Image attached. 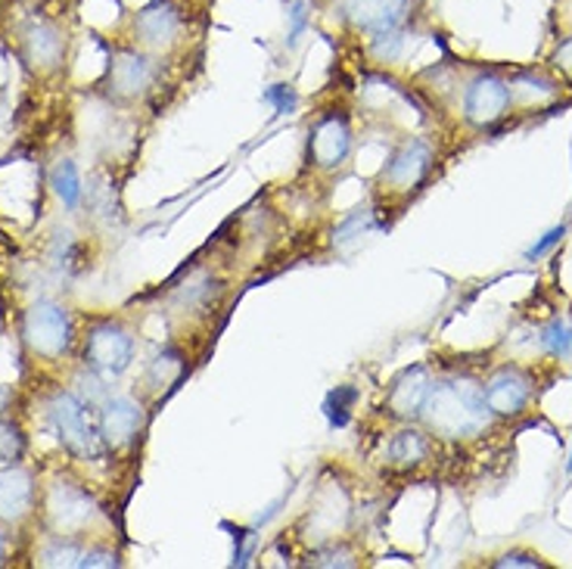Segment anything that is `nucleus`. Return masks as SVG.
Returning <instances> with one entry per match:
<instances>
[{
    "instance_id": "nucleus-1",
    "label": "nucleus",
    "mask_w": 572,
    "mask_h": 569,
    "mask_svg": "<svg viewBox=\"0 0 572 569\" xmlns=\"http://www.w3.org/2000/svg\"><path fill=\"white\" fill-rule=\"evenodd\" d=\"M420 417L430 427V432L445 436V439L480 436L492 423V411L485 405L482 386L473 377H449V380L433 383Z\"/></svg>"
},
{
    "instance_id": "nucleus-2",
    "label": "nucleus",
    "mask_w": 572,
    "mask_h": 569,
    "mask_svg": "<svg viewBox=\"0 0 572 569\" xmlns=\"http://www.w3.org/2000/svg\"><path fill=\"white\" fill-rule=\"evenodd\" d=\"M22 342L34 358L41 361H60L62 355L72 349L76 327L69 308L60 302H34L22 315Z\"/></svg>"
},
{
    "instance_id": "nucleus-3",
    "label": "nucleus",
    "mask_w": 572,
    "mask_h": 569,
    "mask_svg": "<svg viewBox=\"0 0 572 569\" xmlns=\"http://www.w3.org/2000/svg\"><path fill=\"white\" fill-rule=\"evenodd\" d=\"M88 405L72 396V392H53V399L47 405V417L53 423V430L60 436L62 448L78 458V461H100L103 455V439L100 430H93L91 417H88Z\"/></svg>"
},
{
    "instance_id": "nucleus-4",
    "label": "nucleus",
    "mask_w": 572,
    "mask_h": 569,
    "mask_svg": "<svg viewBox=\"0 0 572 569\" xmlns=\"http://www.w3.org/2000/svg\"><path fill=\"white\" fill-rule=\"evenodd\" d=\"M134 349L138 342L131 337V330L112 318H103V321H93L81 339V365L97 370L100 377H119L131 368Z\"/></svg>"
},
{
    "instance_id": "nucleus-5",
    "label": "nucleus",
    "mask_w": 572,
    "mask_h": 569,
    "mask_svg": "<svg viewBox=\"0 0 572 569\" xmlns=\"http://www.w3.org/2000/svg\"><path fill=\"white\" fill-rule=\"evenodd\" d=\"M41 510H44L47 526L53 529V536H72V539H78L93 523L97 501H93L84 486L69 482V479H57L44 492Z\"/></svg>"
},
{
    "instance_id": "nucleus-6",
    "label": "nucleus",
    "mask_w": 572,
    "mask_h": 569,
    "mask_svg": "<svg viewBox=\"0 0 572 569\" xmlns=\"http://www.w3.org/2000/svg\"><path fill=\"white\" fill-rule=\"evenodd\" d=\"M159 69L150 53L138 47H122L109 57L107 66V91L116 100H140L153 91Z\"/></svg>"
},
{
    "instance_id": "nucleus-7",
    "label": "nucleus",
    "mask_w": 572,
    "mask_h": 569,
    "mask_svg": "<svg viewBox=\"0 0 572 569\" xmlns=\"http://www.w3.org/2000/svg\"><path fill=\"white\" fill-rule=\"evenodd\" d=\"M311 169L337 171L352 156V124L342 112H324L309 128V147H305Z\"/></svg>"
},
{
    "instance_id": "nucleus-8",
    "label": "nucleus",
    "mask_w": 572,
    "mask_h": 569,
    "mask_svg": "<svg viewBox=\"0 0 572 569\" xmlns=\"http://www.w3.org/2000/svg\"><path fill=\"white\" fill-rule=\"evenodd\" d=\"M435 166V150L430 140H408L395 153L389 156L387 169L380 174V187L387 193H411L418 190Z\"/></svg>"
},
{
    "instance_id": "nucleus-9",
    "label": "nucleus",
    "mask_w": 572,
    "mask_h": 569,
    "mask_svg": "<svg viewBox=\"0 0 572 569\" xmlns=\"http://www.w3.org/2000/svg\"><path fill=\"white\" fill-rule=\"evenodd\" d=\"M66 31L50 22V19H29L19 29V53L22 62L38 76H50L57 72L66 60Z\"/></svg>"
},
{
    "instance_id": "nucleus-10",
    "label": "nucleus",
    "mask_w": 572,
    "mask_h": 569,
    "mask_svg": "<svg viewBox=\"0 0 572 569\" xmlns=\"http://www.w3.org/2000/svg\"><path fill=\"white\" fill-rule=\"evenodd\" d=\"M333 13L349 29L371 38L377 31L402 29L411 13V0H333Z\"/></svg>"
},
{
    "instance_id": "nucleus-11",
    "label": "nucleus",
    "mask_w": 572,
    "mask_h": 569,
    "mask_svg": "<svg viewBox=\"0 0 572 569\" xmlns=\"http://www.w3.org/2000/svg\"><path fill=\"white\" fill-rule=\"evenodd\" d=\"M513 107L511 81H504L495 72H480L466 84L464 91V119L476 128L501 122Z\"/></svg>"
},
{
    "instance_id": "nucleus-12",
    "label": "nucleus",
    "mask_w": 572,
    "mask_h": 569,
    "mask_svg": "<svg viewBox=\"0 0 572 569\" xmlns=\"http://www.w3.org/2000/svg\"><path fill=\"white\" fill-rule=\"evenodd\" d=\"M532 392H535L532 377L523 368H513V365L498 368L482 386V396H485L492 417H504V420L523 415L532 401Z\"/></svg>"
},
{
    "instance_id": "nucleus-13",
    "label": "nucleus",
    "mask_w": 572,
    "mask_h": 569,
    "mask_svg": "<svg viewBox=\"0 0 572 569\" xmlns=\"http://www.w3.org/2000/svg\"><path fill=\"white\" fill-rule=\"evenodd\" d=\"M38 513V486L34 473L22 463L0 467V523L22 526Z\"/></svg>"
},
{
    "instance_id": "nucleus-14",
    "label": "nucleus",
    "mask_w": 572,
    "mask_h": 569,
    "mask_svg": "<svg viewBox=\"0 0 572 569\" xmlns=\"http://www.w3.org/2000/svg\"><path fill=\"white\" fill-rule=\"evenodd\" d=\"M147 427V415L131 396H109L100 405L97 430L107 448H128L138 442V436Z\"/></svg>"
},
{
    "instance_id": "nucleus-15",
    "label": "nucleus",
    "mask_w": 572,
    "mask_h": 569,
    "mask_svg": "<svg viewBox=\"0 0 572 569\" xmlns=\"http://www.w3.org/2000/svg\"><path fill=\"white\" fill-rule=\"evenodd\" d=\"M184 31V13L174 0H153L134 16V38L143 47L169 50Z\"/></svg>"
},
{
    "instance_id": "nucleus-16",
    "label": "nucleus",
    "mask_w": 572,
    "mask_h": 569,
    "mask_svg": "<svg viewBox=\"0 0 572 569\" xmlns=\"http://www.w3.org/2000/svg\"><path fill=\"white\" fill-rule=\"evenodd\" d=\"M433 373L427 365H414V368H404L387 392V411L389 417H399V420H414L427 405V396L433 389Z\"/></svg>"
},
{
    "instance_id": "nucleus-17",
    "label": "nucleus",
    "mask_w": 572,
    "mask_h": 569,
    "mask_svg": "<svg viewBox=\"0 0 572 569\" xmlns=\"http://www.w3.org/2000/svg\"><path fill=\"white\" fill-rule=\"evenodd\" d=\"M430 451H433V442H430L427 432L418 430V427H404L389 442V461L395 463V467H402V470H411V467L427 461Z\"/></svg>"
},
{
    "instance_id": "nucleus-18",
    "label": "nucleus",
    "mask_w": 572,
    "mask_h": 569,
    "mask_svg": "<svg viewBox=\"0 0 572 569\" xmlns=\"http://www.w3.org/2000/svg\"><path fill=\"white\" fill-rule=\"evenodd\" d=\"M81 541L72 536H47L44 548L38 551V563L41 567H78V557H81Z\"/></svg>"
},
{
    "instance_id": "nucleus-19",
    "label": "nucleus",
    "mask_w": 572,
    "mask_h": 569,
    "mask_svg": "<svg viewBox=\"0 0 572 569\" xmlns=\"http://www.w3.org/2000/svg\"><path fill=\"white\" fill-rule=\"evenodd\" d=\"M50 187H53V193L60 197V202L66 209H76L81 197H84V184H81V174H78L76 162H69V159H62L60 166L53 169L50 174Z\"/></svg>"
},
{
    "instance_id": "nucleus-20",
    "label": "nucleus",
    "mask_w": 572,
    "mask_h": 569,
    "mask_svg": "<svg viewBox=\"0 0 572 569\" xmlns=\"http://www.w3.org/2000/svg\"><path fill=\"white\" fill-rule=\"evenodd\" d=\"M358 401V389L355 386H337L324 401V415H327V423L333 427V430H342L345 423H349V417H352V408H355Z\"/></svg>"
},
{
    "instance_id": "nucleus-21",
    "label": "nucleus",
    "mask_w": 572,
    "mask_h": 569,
    "mask_svg": "<svg viewBox=\"0 0 572 569\" xmlns=\"http://www.w3.org/2000/svg\"><path fill=\"white\" fill-rule=\"evenodd\" d=\"M187 370V361L184 355L178 352V349H165V352L155 358L153 365H150V380L155 386H174L181 377H184Z\"/></svg>"
},
{
    "instance_id": "nucleus-22",
    "label": "nucleus",
    "mask_w": 572,
    "mask_h": 569,
    "mask_svg": "<svg viewBox=\"0 0 572 569\" xmlns=\"http://www.w3.org/2000/svg\"><path fill=\"white\" fill-rule=\"evenodd\" d=\"M26 455V436L22 427L13 420H0V467H10V463L22 461Z\"/></svg>"
},
{
    "instance_id": "nucleus-23",
    "label": "nucleus",
    "mask_w": 572,
    "mask_h": 569,
    "mask_svg": "<svg viewBox=\"0 0 572 569\" xmlns=\"http://www.w3.org/2000/svg\"><path fill=\"white\" fill-rule=\"evenodd\" d=\"M371 228H373L371 209H355V212H349V216L342 218L340 224H337V231H333V243H337V247H345V243L358 240L361 233H368Z\"/></svg>"
},
{
    "instance_id": "nucleus-24",
    "label": "nucleus",
    "mask_w": 572,
    "mask_h": 569,
    "mask_svg": "<svg viewBox=\"0 0 572 569\" xmlns=\"http://www.w3.org/2000/svg\"><path fill=\"white\" fill-rule=\"evenodd\" d=\"M539 339L554 358H570L572 355V327L566 321H551Z\"/></svg>"
},
{
    "instance_id": "nucleus-25",
    "label": "nucleus",
    "mask_w": 572,
    "mask_h": 569,
    "mask_svg": "<svg viewBox=\"0 0 572 569\" xmlns=\"http://www.w3.org/2000/svg\"><path fill=\"white\" fill-rule=\"evenodd\" d=\"M402 47H404L402 29H389V31H377V34H371V53L380 62L399 60Z\"/></svg>"
},
{
    "instance_id": "nucleus-26",
    "label": "nucleus",
    "mask_w": 572,
    "mask_h": 569,
    "mask_svg": "<svg viewBox=\"0 0 572 569\" xmlns=\"http://www.w3.org/2000/svg\"><path fill=\"white\" fill-rule=\"evenodd\" d=\"M262 100L264 103H271L278 116H290V112H295V107H299V93H295L290 84H271V88L262 93Z\"/></svg>"
},
{
    "instance_id": "nucleus-27",
    "label": "nucleus",
    "mask_w": 572,
    "mask_h": 569,
    "mask_svg": "<svg viewBox=\"0 0 572 569\" xmlns=\"http://www.w3.org/2000/svg\"><path fill=\"white\" fill-rule=\"evenodd\" d=\"M563 237H566V224H558V228H551V231L544 233L539 243H532V247L526 249V262H539V259H544L551 249L558 247V243H563Z\"/></svg>"
},
{
    "instance_id": "nucleus-28",
    "label": "nucleus",
    "mask_w": 572,
    "mask_h": 569,
    "mask_svg": "<svg viewBox=\"0 0 572 569\" xmlns=\"http://www.w3.org/2000/svg\"><path fill=\"white\" fill-rule=\"evenodd\" d=\"M97 567H119V555L116 551H109V548H88V551H81L78 557V569H97Z\"/></svg>"
},
{
    "instance_id": "nucleus-29",
    "label": "nucleus",
    "mask_w": 572,
    "mask_h": 569,
    "mask_svg": "<svg viewBox=\"0 0 572 569\" xmlns=\"http://www.w3.org/2000/svg\"><path fill=\"white\" fill-rule=\"evenodd\" d=\"M287 19H290V47H293L302 38L305 26H309V0H293Z\"/></svg>"
},
{
    "instance_id": "nucleus-30",
    "label": "nucleus",
    "mask_w": 572,
    "mask_h": 569,
    "mask_svg": "<svg viewBox=\"0 0 572 569\" xmlns=\"http://www.w3.org/2000/svg\"><path fill=\"white\" fill-rule=\"evenodd\" d=\"M311 563H314V567H358L355 555H352V551H345V548L318 551V555L311 557Z\"/></svg>"
},
{
    "instance_id": "nucleus-31",
    "label": "nucleus",
    "mask_w": 572,
    "mask_h": 569,
    "mask_svg": "<svg viewBox=\"0 0 572 569\" xmlns=\"http://www.w3.org/2000/svg\"><path fill=\"white\" fill-rule=\"evenodd\" d=\"M495 569H508V567H523V569H542L548 567L542 557L535 555H526V551H511V555L498 557L495 563H492Z\"/></svg>"
},
{
    "instance_id": "nucleus-32",
    "label": "nucleus",
    "mask_w": 572,
    "mask_h": 569,
    "mask_svg": "<svg viewBox=\"0 0 572 569\" xmlns=\"http://www.w3.org/2000/svg\"><path fill=\"white\" fill-rule=\"evenodd\" d=\"M554 66H558L560 72H566V76L572 78V38H566V41L554 50Z\"/></svg>"
},
{
    "instance_id": "nucleus-33",
    "label": "nucleus",
    "mask_w": 572,
    "mask_h": 569,
    "mask_svg": "<svg viewBox=\"0 0 572 569\" xmlns=\"http://www.w3.org/2000/svg\"><path fill=\"white\" fill-rule=\"evenodd\" d=\"M7 401H10V392H7V389H0V417H3V411H7Z\"/></svg>"
},
{
    "instance_id": "nucleus-34",
    "label": "nucleus",
    "mask_w": 572,
    "mask_h": 569,
    "mask_svg": "<svg viewBox=\"0 0 572 569\" xmlns=\"http://www.w3.org/2000/svg\"><path fill=\"white\" fill-rule=\"evenodd\" d=\"M3 560H7V541H3V532H0V567H3Z\"/></svg>"
}]
</instances>
